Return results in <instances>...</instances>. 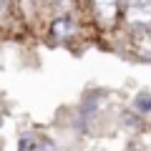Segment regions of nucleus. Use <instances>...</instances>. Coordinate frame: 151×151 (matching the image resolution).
<instances>
[{
	"mask_svg": "<svg viewBox=\"0 0 151 151\" xmlns=\"http://www.w3.org/2000/svg\"><path fill=\"white\" fill-rule=\"evenodd\" d=\"M126 25L136 30H149L151 28V3H126L121 5Z\"/></svg>",
	"mask_w": 151,
	"mask_h": 151,
	"instance_id": "f257e3e1",
	"label": "nucleus"
},
{
	"mask_svg": "<svg viewBox=\"0 0 151 151\" xmlns=\"http://www.w3.org/2000/svg\"><path fill=\"white\" fill-rule=\"evenodd\" d=\"M78 33V23L70 13H60V15H53L50 18V25H48V35L58 43H65L70 38H76Z\"/></svg>",
	"mask_w": 151,
	"mask_h": 151,
	"instance_id": "f03ea898",
	"label": "nucleus"
},
{
	"mask_svg": "<svg viewBox=\"0 0 151 151\" xmlns=\"http://www.w3.org/2000/svg\"><path fill=\"white\" fill-rule=\"evenodd\" d=\"M18 151H60V149L48 134L25 131V134H20V139H18Z\"/></svg>",
	"mask_w": 151,
	"mask_h": 151,
	"instance_id": "7ed1b4c3",
	"label": "nucleus"
},
{
	"mask_svg": "<svg viewBox=\"0 0 151 151\" xmlns=\"http://www.w3.org/2000/svg\"><path fill=\"white\" fill-rule=\"evenodd\" d=\"M91 10H93V18H96L98 28H103V30H111L121 18V5L119 3H93Z\"/></svg>",
	"mask_w": 151,
	"mask_h": 151,
	"instance_id": "20e7f679",
	"label": "nucleus"
},
{
	"mask_svg": "<svg viewBox=\"0 0 151 151\" xmlns=\"http://www.w3.org/2000/svg\"><path fill=\"white\" fill-rule=\"evenodd\" d=\"M136 108H139L141 113H149L151 111V96H149V93H139V98H136Z\"/></svg>",
	"mask_w": 151,
	"mask_h": 151,
	"instance_id": "39448f33",
	"label": "nucleus"
}]
</instances>
